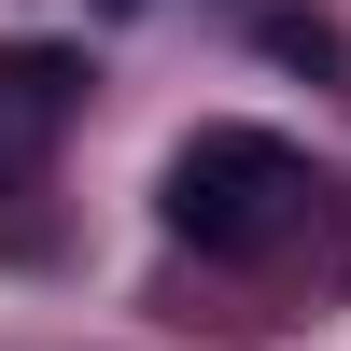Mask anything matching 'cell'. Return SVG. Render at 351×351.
<instances>
[{"mask_svg":"<svg viewBox=\"0 0 351 351\" xmlns=\"http://www.w3.org/2000/svg\"><path fill=\"white\" fill-rule=\"evenodd\" d=\"M309 197L324 183H309V155L281 127H197L183 155H169L155 211H169V239H197V253H267Z\"/></svg>","mask_w":351,"mask_h":351,"instance_id":"6da1fadb","label":"cell"},{"mask_svg":"<svg viewBox=\"0 0 351 351\" xmlns=\"http://www.w3.org/2000/svg\"><path fill=\"white\" fill-rule=\"evenodd\" d=\"M71 112H84V56H71V43H0V197L56 155Z\"/></svg>","mask_w":351,"mask_h":351,"instance_id":"7a4b0ae2","label":"cell"},{"mask_svg":"<svg viewBox=\"0 0 351 351\" xmlns=\"http://www.w3.org/2000/svg\"><path fill=\"white\" fill-rule=\"evenodd\" d=\"M267 56H281V71H337V56H351V43H337V28H324V14H267Z\"/></svg>","mask_w":351,"mask_h":351,"instance_id":"3957f363","label":"cell"}]
</instances>
